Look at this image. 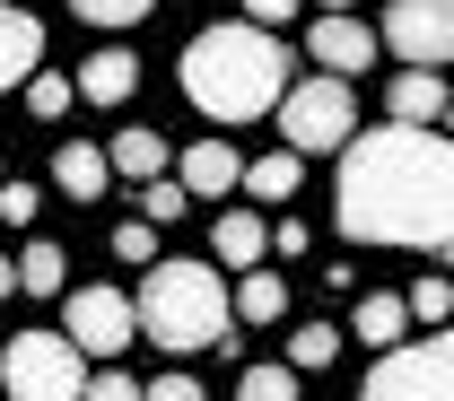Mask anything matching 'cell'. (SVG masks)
<instances>
[{"label":"cell","instance_id":"32","mask_svg":"<svg viewBox=\"0 0 454 401\" xmlns=\"http://www.w3.org/2000/svg\"><path fill=\"white\" fill-rule=\"evenodd\" d=\"M245 18H254V27H271V35H280L288 18H297V0H245Z\"/></svg>","mask_w":454,"mask_h":401},{"label":"cell","instance_id":"36","mask_svg":"<svg viewBox=\"0 0 454 401\" xmlns=\"http://www.w3.org/2000/svg\"><path fill=\"white\" fill-rule=\"evenodd\" d=\"M0 183H9V174H0Z\"/></svg>","mask_w":454,"mask_h":401},{"label":"cell","instance_id":"11","mask_svg":"<svg viewBox=\"0 0 454 401\" xmlns=\"http://www.w3.org/2000/svg\"><path fill=\"white\" fill-rule=\"evenodd\" d=\"M446 79L437 70H394V88H385V122H411V131H428V122H446Z\"/></svg>","mask_w":454,"mask_h":401},{"label":"cell","instance_id":"29","mask_svg":"<svg viewBox=\"0 0 454 401\" xmlns=\"http://www.w3.org/2000/svg\"><path fill=\"white\" fill-rule=\"evenodd\" d=\"M0 219L9 227H35V183H0Z\"/></svg>","mask_w":454,"mask_h":401},{"label":"cell","instance_id":"12","mask_svg":"<svg viewBox=\"0 0 454 401\" xmlns=\"http://www.w3.org/2000/svg\"><path fill=\"white\" fill-rule=\"evenodd\" d=\"M35 70H44V27L18 0H0V88H27Z\"/></svg>","mask_w":454,"mask_h":401},{"label":"cell","instance_id":"6","mask_svg":"<svg viewBox=\"0 0 454 401\" xmlns=\"http://www.w3.org/2000/svg\"><path fill=\"white\" fill-rule=\"evenodd\" d=\"M358 401H454V323L428 341H402L367 366Z\"/></svg>","mask_w":454,"mask_h":401},{"label":"cell","instance_id":"27","mask_svg":"<svg viewBox=\"0 0 454 401\" xmlns=\"http://www.w3.org/2000/svg\"><path fill=\"white\" fill-rule=\"evenodd\" d=\"M70 9H79L88 27H140V18H149L158 0H70Z\"/></svg>","mask_w":454,"mask_h":401},{"label":"cell","instance_id":"33","mask_svg":"<svg viewBox=\"0 0 454 401\" xmlns=\"http://www.w3.org/2000/svg\"><path fill=\"white\" fill-rule=\"evenodd\" d=\"M0 297H18V262L9 253H0Z\"/></svg>","mask_w":454,"mask_h":401},{"label":"cell","instance_id":"30","mask_svg":"<svg viewBox=\"0 0 454 401\" xmlns=\"http://www.w3.org/2000/svg\"><path fill=\"white\" fill-rule=\"evenodd\" d=\"M140 401H210V393H201V375H158V384H140Z\"/></svg>","mask_w":454,"mask_h":401},{"label":"cell","instance_id":"8","mask_svg":"<svg viewBox=\"0 0 454 401\" xmlns=\"http://www.w3.org/2000/svg\"><path fill=\"white\" fill-rule=\"evenodd\" d=\"M385 53L402 70H446L454 61V0H385Z\"/></svg>","mask_w":454,"mask_h":401},{"label":"cell","instance_id":"18","mask_svg":"<svg viewBox=\"0 0 454 401\" xmlns=\"http://www.w3.org/2000/svg\"><path fill=\"white\" fill-rule=\"evenodd\" d=\"M227 305H236V323H280V314H288V280H280V271H236Z\"/></svg>","mask_w":454,"mask_h":401},{"label":"cell","instance_id":"16","mask_svg":"<svg viewBox=\"0 0 454 401\" xmlns=\"http://www.w3.org/2000/svg\"><path fill=\"white\" fill-rule=\"evenodd\" d=\"M131 88H140V53L106 44V53H88V61H79V96H88V105H122Z\"/></svg>","mask_w":454,"mask_h":401},{"label":"cell","instance_id":"19","mask_svg":"<svg viewBox=\"0 0 454 401\" xmlns=\"http://www.w3.org/2000/svg\"><path fill=\"white\" fill-rule=\"evenodd\" d=\"M61 280H70V253H61L53 235H35V244L18 253V288H27V297H61Z\"/></svg>","mask_w":454,"mask_h":401},{"label":"cell","instance_id":"25","mask_svg":"<svg viewBox=\"0 0 454 401\" xmlns=\"http://www.w3.org/2000/svg\"><path fill=\"white\" fill-rule=\"evenodd\" d=\"M114 262H131V271L167 262V253H158V227H149V219H122V227H114Z\"/></svg>","mask_w":454,"mask_h":401},{"label":"cell","instance_id":"1","mask_svg":"<svg viewBox=\"0 0 454 401\" xmlns=\"http://www.w3.org/2000/svg\"><path fill=\"white\" fill-rule=\"evenodd\" d=\"M333 219L349 244H402V253H454V140L376 122L340 149Z\"/></svg>","mask_w":454,"mask_h":401},{"label":"cell","instance_id":"14","mask_svg":"<svg viewBox=\"0 0 454 401\" xmlns=\"http://www.w3.org/2000/svg\"><path fill=\"white\" fill-rule=\"evenodd\" d=\"M402 332H411V297H385V288H367V297L349 305V341H367L376 358H385V349H402Z\"/></svg>","mask_w":454,"mask_h":401},{"label":"cell","instance_id":"34","mask_svg":"<svg viewBox=\"0 0 454 401\" xmlns=\"http://www.w3.org/2000/svg\"><path fill=\"white\" fill-rule=\"evenodd\" d=\"M324 9H358V0H324Z\"/></svg>","mask_w":454,"mask_h":401},{"label":"cell","instance_id":"22","mask_svg":"<svg viewBox=\"0 0 454 401\" xmlns=\"http://www.w3.org/2000/svg\"><path fill=\"white\" fill-rule=\"evenodd\" d=\"M70 105H79V79H61V70H35L27 79V114L35 122H61Z\"/></svg>","mask_w":454,"mask_h":401},{"label":"cell","instance_id":"24","mask_svg":"<svg viewBox=\"0 0 454 401\" xmlns=\"http://www.w3.org/2000/svg\"><path fill=\"white\" fill-rule=\"evenodd\" d=\"M236 401H297V366H245Z\"/></svg>","mask_w":454,"mask_h":401},{"label":"cell","instance_id":"21","mask_svg":"<svg viewBox=\"0 0 454 401\" xmlns=\"http://www.w3.org/2000/svg\"><path fill=\"white\" fill-rule=\"evenodd\" d=\"M340 341H349L340 323H297V332H288V366H297V375H324L340 358Z\"/></svg>","mask_w":454,"mask_h":401},{"label":"cell","instance_id":"7","mask_svg":"<svg viewBox=\"0 0 454 401\" xmlns=\"http://www.w3.org/2000/svg\"><path fill=\"white\" fill-rule=\"evenodd\" d=\"M61 332L79 358H122V349L140 341V305L122 297V288H70V305H61Z\"/></svg>","mask_w":454,"mask_h":401},{"label":"cell","instance_id":"10","mask_svg":"<svg viewBox=\"0 0 454 401\" xmlns=\"http://www.w3.org/2000/svg\"><path fill=\"white\" fill-rule=\"evenodd\" d=\"M175 183H184L192 201H227V192H245V158H236L227 140H192V149L175 158Z\"/></svg>","mask_w":454,"mask_h":401},{"label":"cell","instance_id":"26","mask_svg":"<svg viewBox=\"0 0 454 401\" xmlns=\"http://www.w3.org/2000/svg\"><path fill=\"white\" fill-rule=\"evenodd\" d=\"M184 210H192V192H184V183H167V174H158V183H140V219H149V227H167V219H184Z\"/></svg>","mask_w":454,"mask_h":401},{"label":"cell","instance_id":"4","mask_svg":"<svg viewBox=\"0 0 454 401\" xmlns=\"http://www.w3.org/2000/svg\"><path fill=\"white\" fill-rule=\"evenodd\" d=\"M349 140H358L349 79H297L280 96V149H297V158H340Z\"/></svg>","mask_w":454,"mask_h":401},{"label":"cell","instance_id":"35","mask_svg":"<svg viewBox=\"0 0 454 401\" xmlns=\"http://www.w3.org/2000/svg\"><path fill=\"white\" fill-rule=\"evenodd\" d=\"M446 140H454V105H446Z\"/></svg>","mask_w":454,"mask_h":401},{"label":"cell","instance_id":"28","mask_svg":"<svg viewBox=\"0 0 454 401\" xmlns=\"http://www.w3.org/2000/svg\"><path fill=\"white\" fill-rule=\"evenodd\" d=\"M79 401H140V375H122V366H97Z\"/></svg>","mask_w":454,"mask_h":401},{"label":"cell","instance_id":"5","mask_svg":"<svg viewBox=\"0 0 454 401\" xmlns=\"http://www.w3.org/2000/svg\"><path fill=\"white\" fill-rule=\"evenodd\" d=\"M0 393L9 401H79L88 393V358L70 349V332H18L0 349Z\"/></svg>","mask_w":454,"mask_h":401},{"label":"cell","instance_id":"9","mask_svg":"<svg viewBox=\"0 0 454 401\" xmlns=\"http://www.w3.org/2000/svg\"><path fill=\"white\" fill-rule=\"evenodd\" d=\"M306 61H324V79H358L376 61V27H358L349 9H333V18L306 27Z\"/></svg>","mask_w":454,"mask_h":401},{"label":"cell","instance_id":"20","mask_svg":"<svg viewBox=\"0 0 454 401\" xmlns=\"http://www.w3.org/2000/svg\"><path fill=\"white\" fill-rule=\"evenodd\" d=\"M297 183H306V158H297V149H271V158L245 166V192H254V201H288Z\"/></svg>","mask_w":454,"mask_h":401},{"label":"cell","instance_id":"15","mask_svg":"<svg viewBox=\"0 0 454 401\" xmlns=\"http://www.w3.org/2000/svg\"><path fill=\"white\" fill-rule=\"evenodd\" d=\"M106 174H114V158L97 149V140H61L53 149V183L70 192V201H106Z\"/></svg>","mask_w":454,"mask_h":401},{"label":"cell","instance_id":"31","mask_svg":"<svg viewBox=\"0 0 454 401\" xmlns=\"http://www.w3.org/2000/svg\"><path fill=\"white\" fill-rule=\"evenodd\" d=\"M306 244H315V235H306V219H280V227H271V253H280V262H297Z\"/></svg>","mask_w":454,"mask_h":401},{"label":"cell","instance_id":"13","mask_svg":"<svg viewBox=\"0 0 454 401\" xmlns=\"http://www.w3.org/2000/svg\"><path fill=\"white\" fill-rule=\"evenodd\" d=\"M262 253H271V227H262L254 210H219V227H210V262H219V271H262Z\"/></svg>","mask_w":454,"mask_h":401},{"label":"cell","instance_id":"23","mask_svg":"<svg viewBox=\"0 0 454 401\" xmlns=\"http://www.w3.org/2000/svg\"><path fill=\"white\" fill-rule=\"evenodd\" d=\"M411 323H428V332L454 323V280H446V271H428V280L411 288Z\"/></svg>","mask_w":454,"mask_h":401},{"label":"cell","instance_id":"17","mask_svg":"<svg viewBox=\"0 0 454 401\" xmlns=\"http://www.w3.org/2000/svg\"><path fill=\"white\" fill-rule=\"evenodd\" d=\"M114 174H131V183H158V174L175 166V149H167V131H114Z\"/></svg>","mask_w":454,"mask_h":401},{"label":"cell","instance_id":"3","mask_svg":"<svg viewBox=\"0 0 454 401\" xmlns=\"http://www.w3.org/2000/svg\"><path fill=\"white\" fill-rule=\"evenodd\" d=\"M131 305H140V341H158L167 358H201V349H219L227 323H236L219 262H184V253L149 262V280H140Z\"/></svg>","mask_w":454,"mask_h":401},{"label":"cell","instance_id":"2","mask_svg":"<svg viewBox=\"0 0 454 401\" xmlns=\"http://www.w3.org/2000/svg\"><path fill=\"white\" fill-rule=\"evenodd\" d=\"M297 88L288 70V44L254 18H219L184 44V96L201 105L210 122H254V114H280V96Z\"/></svg>","mask_w":454,"mask_h":401}]
</instances>
